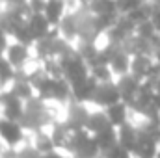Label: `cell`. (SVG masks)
<instances>
[{
	"label": "cell",
	"mask_w": 160,
	"mask_h": 158,
	"mask_svg": "<svg viewBox=\"0 0 160 158\" xmlns=\"http://www.w3.org/2000/svg\"><path fill=\"white\" fill-rule=\"evenodd\" d=\"M130 63H132V54L125 47H118V48L112 50V54H110V67H112L116 78L130 73Z\"/></svg>",
	"instance_id": "ba28073f"
},
{
	"label": "cell",
	"mask_w": 160,
	"mask_h": 158,
	"mask_svg": "<svg viewBox=\"0 0 160 158\" xmlns=\"http://www.w3.org/2000/svg\"><path fill=\"white\" fill-rule=\"evenodd\" d=\"M0 99H2L4 117L15 119V121H22L24 106H26V102H24L22 99H19V97L13 95L11 91H0Z\"/></svg>",
	"instance_id": "8992f818"
},
{
	"label": "cell",
	"mask_w": 160,
	"mask_h": 158,
	"mask_svg": "<svg viewBox=\"0 0 160 158\" xmlns=\"http://www.w3.org/2000/svg\"><path fill=\"white\" fill-rule=\"evenodd\" d=\"M110 126H114V125H112V121L108 117L106 110H104V108L91 106L89 117H88V123H86V130L95 136V134H99V132H102V130H106V128H110Z\"/></svg>",
	"instance_id": "9c48e42d"
},
{
	"label": "cell",
	"mask_w": 160,
	"mask_h": 158,
	"mask_svg": "<svg viewBox=\"0 0 160 158\" xmlns=\"http://www.w3.org/2000/svg\"><path fill=\"white\" fill-rule=\"evenodd\" d=\"M95 140H97L99 147H101L102 151H106V149H110L112 145L119 143V140H118V128H116V126H110V128H106V130L95 134Z\"/></svg>",
	"instance_id": "7c38bea8"
},
{
	"label": "cell",
	"mask_w": 160,
	"mask_h": 158,
	"mask_svg": "<svg viewBox=\"0 0 160 158\" xmlns=\"http://www.w3.org/2000/svg\"><path fill=\"white\" fill-rule=\"evenodd\" d=\"M84 4H86V0H84Z\"/></svg>",
	"instance_id": "ac0fdd59"
},
{
	"label": "cell",
	"mask_w": 160,
	"mask_h": 158,
	"mask_svg": "<svg viewBox=\"0 0 160 158\" xmlns=\"http://www.w3.org/2000/svg\"><path fill=\"white\" fill-rule=\"evenodd\" d=\"M19 77V71L11 65V62L6 56H0V91L9 89V86Z\"/></svg>",
	"instance_id": "8fae6325"
},
{
	"label": "cell",
	"mask_w": 160,
	"mask_h": 158,
	"mask_svg": "<svg viewBox=\"0 0 160 158\" xmlns=\"http://www.w3.org/2000/svg\"><path fill=\"white\" fill-rule=\"evenodd\" d=\"M9 34L8 32H4L2 28H0V56H4L6 54V48H8V45H9Z\"/></svg>",
	"instance_id": "9a60e30c"
},
{
	"label": "cell",
	"mask_w": 160,
	"mask_h": 158,
	"mask_svg": "<svg viewBox=\"0 0 160 158\" xmlns=\"http://www.w3.org/2000/svg\"><path fill=\"white\" fill-rule=\"evenodd\" d=\"M106 114H108V117H110V121H112V125H114L116 128H119L121 125H125V123L130 121L132 110H130V104H127L125 101H121V102H118V104L106 108Z\"/></svg>",
	"instance_id": "30bf717a"
},
{
	"label": "cell",
	"mask_w": 160,
	"mask_h": 158,
	"mask_svg": "<svg viewBox=\"0 0 160 158\" xmlns=\"http://www.w3.org/2000/svg\"><path fill=\"white\" fill-rule=\"evenodd\" d=\"M101 158H136V155H134L130 149H127L125 145L116 143V145H112L110 149L102 151V156Z\"/></svg>",
	"instance_id": "4fadbf2b"
},
{
	"label": "cell",
	"mask_w": 160,
	"mask_h": 158,
	"mask_svg": "<svg viewBox=\"0 0 160 158\" xmlns=\"http://www.w3.org/2000/svg\"><path fill=\"white\" fill-rule=\"evenodd\" d=\"M116 84H118V87H119V91H121V97H123V101L127 104H132L136 101L140 89H142V80L136 78L130 73L128 75H123V77H118L116 78Z\"/></svg>",
	"instance_id": "52a82bcc"
},
{
	"label": "cell",
	"mask_w": 160,
	"mask_h": 158,
	"mask_svg": "<svg viewBox=\"0 0 160 158\" xmlns=\"http://www.w3.org/2000/svg\"><path fill=\"white\" fill-rule=\"evenodd\" d=\"M26 30L30 34L32 43H36V41H41V39H45V37H48L56 28L48 22V19L45 17L43 11H32L30 17H28V21H26Z\"/></svg>",
	"instance_id": "277c9868"
},
{
	"label": "cell",
	"mask_w": 160,
	"mask_h": 158,
	"mask_svg": "<svg viewBox=\"0 0 160 158\" xmlns=\"http://www.w3.org/2000/svg\"><path fill=\"white\" fill-rule=\"evenodd\" d=\"M155 158H160V143H158V147H157V155H155Z\"/></svg>",
	"instance_id": "e0dca14e"
},
{
	"label": "cell",
	"mask_w": 160,
	"mask_h": 158,
	"mask_svg": "<svg viewBox=\"0 0 160 158\" xmlns=\"http://www.w3.org/2000/svg\"><path fill=\"white\" fill-rule=\"evenodd\" d=\"M11 65L22 73L32 62H36V50H34V43H28V41H21V39H9V45L6 48V54H4Z\"/></svg>",
	"instance_id": "7a4b0ae2"
},
{
	"label": "cell",
	"mask_w": 160,
	"mask_h": 158,
	"mask_svg": "<svg viewBox=\"0 0 160 158\" xmlns=\"http://www.w3.org/2000/svg\"><path fill=\"white\" fill-rule=\"evenodd\" d=\"M69 9H71V0H45V6H43V13L54 28L62 24Z\"/></svg>",
	"instance_id": "5b68a950"
},
{
	"label": "cell",
	"mask_w": 160,
	"mask_h": 158,
	"mask_svg": "<svg viewBox=\"0 0 160 158\" xmlns=\"http://www.w3.org/2000/svg\"><path fill=\"white\" fill-rule=\"evenodd\" d=\"M38 158H71V155L63 149H52L48 153H41Z\"/></svg>",
	"instance_id": "5bb4252c"
},
{
	"label": "cell",
	"mask_w": 160,
	"mask_h": 158,
	"mask_svg": "<svg viewBox=\"0 0 160 158\" xmlns=\"http://www.w3.org/2000/svg\"><path fill=\"white\" fill-rule=\"evenodd\" d=\"M121 101H123V97H121V91H119V87H118V84H116V80H112V82H97L91 106L106 110V108L118 104Z\"/></svg>",
	"instance_id": "3957f363"
},
{
	"label": "cell",
	"mask_w": 160,
	"mask_h": 158,
	"mask_svg": "<svg viewBox=\"0 0 160 158\" xmlns=\"http://www.w3.org/2000/svg\"><path fill=\"white\" fill-rule=\"evenodd\" d=\"M4 119V108H2V99H0V121Z\"/></svg>",
	"instance_id": "2e32d148"
},
{
	"label": "cell",
	"mask_w": 160,
	"mask_h": 158,
	"mask_svg": "<svg viewBox=\"0 0 160 158\" xmlns=\"http://www.w3.org/2000/svg\"><path fill=\"white\" fill-rule=\"evenodd\" d=\"M0 140L8 151H15L30 140V132L21 121L4 117L0 121Z\"/></svg>",
	"instance_id": "6da1fadb"
}]
</instances>
